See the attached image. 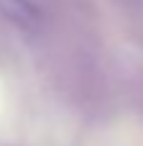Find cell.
Here are the masks:
<instances>
[{"instance_id":"1","label":"cell","mask_w":143,"mask_h":146,"mask_svg":"<svg viewBox=\"0 0 143 146\" xmlns=\"http://www.w3.org/2000/svg\"><path fill=\"white\" fill-rule=\"evenodd\" d=\"M0 15L23 31H36L41 26V8L33 0H0Z\"/></svg>"}]
</instances>
